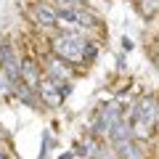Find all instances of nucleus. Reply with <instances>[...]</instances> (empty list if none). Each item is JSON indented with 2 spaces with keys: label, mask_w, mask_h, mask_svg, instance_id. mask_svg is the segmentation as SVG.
Returning a JSON list of instances; mask_svg holds the SVG:
<instances>
[{
  "label": "nucleus",
  "mask_w": 159,
  "mask_h": 159,
  "mask_svg": "<svg viewBox=\"0 0 159 159\" xmlns=\"http://www.w3.org/2000/svg\"><path fill=\"white\" fill-rule=\"evenodd\" d=\"M159 6V0H141V13L143 16H148V13H154Z\"/></svg>",
  "instance_id": "7"
},
{
  "label": "nucleus",
  "mask_w": 159,
  "mask_h": 159,
  "mask_svg": "<svg viewBox=\"0 0 159 159\" xmlns=\"http://www.w3.org/2000/svg\"><path fill=\"white\" fill-rule=\"evenodd\" d=\"M119 106L117 103H109L106 109H101V114H98L96 119V133H111V127L119 122Z\"/></svg>",
  "instance_id": "3"
},
{
  "label": "nucleus",
  "mask_w": 159,
  "mask_h": 159,
  "mask_svg": "<svg viewBox=\"0 0 159 159\" xmlns=\"http://www.w3.org/2000/svg\"><path fill=\"white\" fill-rule=\"evenodd\" d=\"M34 16H37V24H43V27H51V24L58 21V11L51 8L48 3H37L34 6Z\"/></svg>",
  "instance_id": "5"
},
{
  "label": "nucleus",
  "mask_w": 159,
  "mask_h": 159,
  "mask_svg": "<svg viewBox=\"0 0 159 159\" xmlns=\"http://www.w3.org/2000/svg\"><path fill=\"white\" fill-rule=\"evenodd\" d=\"M117 157L119 159H146V146H143L138 138H125V141H117Z\"/></svg>",
  "instance_id": "2"
},
{
  "label": "nucleus",
  "mask_w": 159,
  "mask_h": 159,
  "mask_svg": "<svg viewBox=\"0 0 159 159\" xmlns=\"http://www.w3.org/2000/svg\"><path fill=\"white\" fill-rule=\"evenodd\" d=\"M0 159H6V154H3V151H0Z\"/></svg>",
  "instance_id": "9"
},
{
  "label": "nucleus",
  "mask_w": 159,
  "mask_h": 159,
  "mask_svg": "<svg viewBox=\"0 0 159 159\" xmlns=\"http://www.w3.org/2000/svg\"><path fill=\"white\" fill-rule=\"evenodd\" d=\"M21 82L27 88H37V90H40V82H43V80H40L37 64L29 61V58H24V61H21Z\"/></svg>",
  "instance_id": "4"
},
{
  "label": "nucleus",
  "mask_w": 159,
  "mask_h": 159,
  "mask_svg": "<svg viewBox=\"0 0 159 159\" xmlns=\"http://www.w3.org/2000/svg\"><path fill=\"white\" fill-rule=\"evenodd\" d=\"M133 114H138L141 119H146L148 125H151L154 114H157V101H154L151 96H143L141 101H138V106H135V111H133Z\"/></svg>",
  "instance_id": "6"
},
{
  "label": "nucleus",
  "mask_w": 159,
  "mask_h": 159,
  "mask_svg": "<svg viewBox=\"0 0 159 159\" xmlns=\"http://www.w3.org/2000/svg\"><path fill=\"white\" fill-rule=\"evenodd\" d=\"M64 3V8H80L82 6V0H61Z\"/></svg>",
  "instance_id": "8"
},
{
  "label": "nucleus",
  "mask_w": 159,
  "mask_h": 159,
  "mask_svg": "<svg viewBox=\"0 0 159 159\" xmlns=\"http://www.w3.org/2000/svg\"><path fill=\"white\" fill-rule=\"evenodd\" d=\"M53 51H56L58 58H66V61H72V58H82L85 40L80 37V34H74V32H64L61 37L53 40Z\"/></svg>",
  "instance_id": "1"
}]
</instances>
